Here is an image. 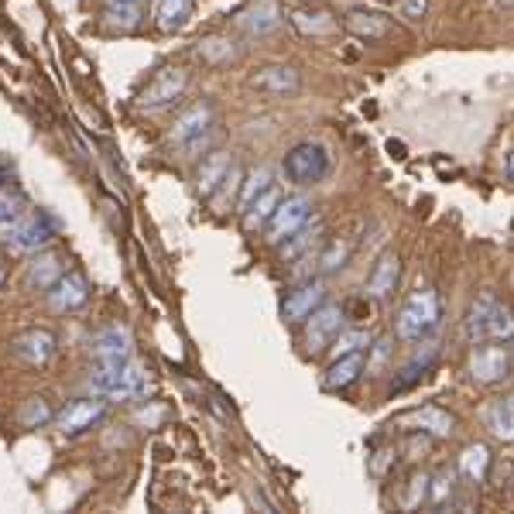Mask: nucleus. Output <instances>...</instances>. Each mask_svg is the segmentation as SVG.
<instances>
[{
	"mask_svg": "<svg viewBox=\"0 0 514 514\" xmlns=\"http://www.w3.org/2000/svg\"><path fill=\"white\" fill-rule=\"evenodd\" d=\"M401 429H418V432H429L432 439H449L456 432V418L439 405H422V409H411L409 415L398 418Z\"/></svg>",
	"mask_w": 514,
	"mask_h": 514,
	"instance_id": "obj_16",
	"label": "nucleus"
},
{
	"mask_svg": "<svg viewBox=\"0 0 514 514\" xmlns=\"http://www.w3.org/2000/svg\"><path fill=\"white\" fill-rule=\"evenodd\" d=\"M86 299H90V278L82 271H66L49 288V306L55 312H73V308L86 306Z\"/></svg>",
	"mask_w": 514,
	"mask_h": 514,
	"instance_id": "obj_17",
	"label": "nucleus"
},
{
	"mask_svg": "<svg viewBox=\"0 0 514 514\" xmlns=\"http://www.w3.org/2000/svg\"><path fill=\"white\" fill-rule=\"evenodd\" d=\"M282 199H284L282 189H278V185L271 182V185H268V189H264V192L257 196L254 203H251V206H247V209H244V227H247V230H257V227H268V220L275 216V209H278V203H282Z\"/></svg>",
	"mask_w": 514,
	"mask_h": 514,
	"instance_id": "obj_28",
	"label": "nucleus"
},
{
	"mask_svg": "<svg viewBox=\"0 0 514 514\" xmlns=\"http://www.w3.org/2000/svg\"><path fill=\"white\" fill-rule=\"evenodd\" d=\"M185 86H189V73L179 69V66H165V69H158L152 82L141 90L137 103H141L144 110H161V106L179 100L182 93H185Z\"/></svg>",
	"mask_w": 514,
	"mask_h": 514,
	"instance_id": "obj_9",
	"label": "nucleus"
},
{
	"mask_svg": "<svg viewBox=\"0 0 514 514\" xmlns=\"http://www.w3.org/2000/svg\"><path fill=\"white\" fill-rule=\"evenodd\" d=\"M284 21V11L278 0H254L247 4L240 14H237V27L247 35V38H264L271 31H278Z\"/></svg>",
	"mask_w": 514,
	"mask_h": 514,
	"instance_id": "obj_11",
	"label": "nucleus"
},
{
	"mask_svg": "<svg viewBox=\"0 0 514 514\" xmlns=\"http://www.w3.org/2000/svg\"><path fill=\"white\" fill-rule=\"evenodd\" d=\"M354 254V240H330L323 251H319V275H333L343 271L347 261Z\"/></svg>",
	"mask_w": 514,
	"mask_h": 514,
	"instance_id": "obj_33",
	"label": "nucleus"
},
{
	"mask_svg": "<svg viewBox=\"0 0 514 514\" xmlns=\"http://www.w3.org/2000/svg\"><path fill=\"white\" fill-rule=\"evenodd\" d=\"M360 350H370V333L367 330H360V326H354V330H339L336 333V339L330 343V360H336V357H347V354H360Z\"/></svg>",
	"mask_w": 514,
	"mask_h": 514,
	"instance_id": "obj_32",
	"label": "nucleus"
},
{
	"mask_svg": "<svg viewBox=\"0 0 514 514\" xmlns=\"http://www.w3.org/2000/svg\"><path fill=\"white\" fill-rule=\"evenodd\" d=\"M442 323V302H439L436 288H415L405 306L398 308V319H394V333L401 343H418L425 336L439 330Z\"/></svg>",
	"mask_w": 514,
	"mask_h": 514,
	"instance_id": "obj_2",
	"label": "nucleus"
},
{
	"mask_svg": "<svg viewBox=\"0 0 514 514\" xmlns=\"http://www.w3.org/2000/svg\"><path fill=\"white\" fill-rule=\"evenodd\" d=\"M429 449H432V436L429 432H418V429H409V436L401 442L405 460H422V456H429Z\"/></svg>",
	"mask_w": 514,
	"mask_h": 514,
	"instance_id": "obj_38",
	"label": "nucleus"
},
{
	"mask_svg": "<svg viewBox=\"0 0 514 514\" xmlns=\"http://www.w3.org/2000/svg\"><path fill=\"white\" fill-rule=\"evenodd\" d=\"M21 192H7V189H0V223H7V220H14L18 213H21Z\"/></svg>",
	"mask_w": 514,
	"mask_h": 514,
	"instance_id": "obj_39",
	"label": "nucleus"
},
{
	"mask_svg": "<svg viewBox=\"0 0 514 514\" xmlns=\"http://www.w3.org/2000/svg\"><path fill=\"white\" fill-rule=\"evenodd\" d=\"M11 179V172H7V168H4V165H0V185H4V182Z\"/></svg>",
	"mask_w": 514,
	"mask_h": 514,
	"instance_id": "obj_45",
	"label": "nucleus"
},
{
	"mask_svg": "<svg viewBox=\"0 0 514 514\" xmlns=\"http://www.w3.org/2000/svg\"><path fill=\"white\" fill-rule=\"evenodd\" d=\"M62 275H66V257L58 251H45V254H38L27 264V284L38 288V292H49Z\"/></svg>",
	"mask_w": 514,
	"mask_h": 514,
	"instance_id": "obj_23",
	"label": "nucleus"
},
{
	"mask_svg": "<svg viewBox=\"0 0 514 514\" xmlns=\"http://www.w3.org/2000/svg\"><path fill=\"white\" fill-rule=\"evenodd\" d=\"M284 175L295 185H315L330 175V152L319 141H302L292 152L284 154L282 161Z\"/></svg>",
	"mask_w": 514,
	"mask_h": 514,
	"instance_id": "obj_5",
	"label": "nucleus"
},
{
	"mask_svg": "<svg viewBox=\"0 0 514 514\" xmlns=\"http://www.w3.org/2000/svg\"><path fill=\"white\" fill-rule=\"evenodd\" d=\"M508 401H511V405H514V394H508Z\"/></svg>",
	"mask_w": 514,
	"mask_h": 514,
	"instance_id": "obj_48",
	"label": "nucleus"
},
{
	"mask_svg": "<svg viewBox=\"0 0 514 514\" xmlns=\"http://www.w3.org/2000/svg\"><path fill=\"white\" fill-rule=\"evenodd\" d=\"M363 367H367V350L336 357L333 363H330V370L323 374V387H326V391H347L350 385H357L360 381Z\"/></svg>",
	"mask_w": 514,
	"mask_h": 514,
	"instance_id": "obj_20",
	"label": "nucleus"
},
{
	"mask_svg": "<svg viewBox=\"0 0 514 514\" xmlns=\"http://www.w3.org/2000/svg\"><path fill=\"white\" fill-rule=\"evenodd\" d=\"M55 237V223L45 213H18L14 220L0 223V244L11 254H38Z\"/></svg>",
	"mask_w": 514,
	"mask_h": 514,
	"instance_id": "obj_4",
	"label": "nucleus"
},
{
	"mask_svg": "<svg viewBox=\"0 0 514 514\" xmlns=\"http://www.w3.org/2000/svg\"><path fill=\"white\" fill-rule=\"evenodd\" d=\"M463 333L470 343H511L514 339V308L504 306L494 292H484L463 323Z\"/></svg>",
	"mask_w": 514,
	"mask_h": 514,
	"instance_id": "obj_1",
	"label": "nucleus"
},
{
	"mask_svg": "<svg viewBox=\"0 0 514 514\" xmlns=\"http://www.w3.org/2000/svg\"><path fill=\"white\" fill-rule=\"evenodd\" d=\"M192 7H196V0H154V27L165 35L179 31L189 21Z\"/></svg>",
	"mask_w": 514,
	"mask_h": 514,
	"instance_id": "obj_26",
	"label": "nucleus"
},
{
	"mask_svg": "<svg viewBox=\"0 0 514 514\" xmlns=\"http://www.w3.org/2000/svg\"><path fill=\"white\" fill-rule=\"evenodd\" d=\"M398 7H401V14L411 18V21H418V18L429 14V0H398Z\"/></svg>",
	"mask_w": 514,
	"mask_h": 514,
	"instance_id": "obj_41",
	"label": "nucleus"
},
{
	"mask_svg": "<svg viewBox=\"0 0 514 514\" xmlns=\"http://www.w3.org/2000/svg\"><path fill=\"white\" fill-rule=\"evenodd\" d=\"M213 121H216L213 103H206V100L196 103V106H189L179 121L172 124V130H168V141H172L175 148L196 152L199 144H206V134L213 130Z\"/></svg>",
	"mask_w": 514,
	"mask_h": 514,
	"instance_id": "obj_8",
	"label": "nucleus"
},
{
	"mask_svg": "<svg viewBox=\"0 0 514 514\" xmlns=\"http://www.w3.org/2000/svg\"><path fill=\"white\" fill-rule=\"evenodd\" d=\"M93 394L100 398H117V401H134V398H144L152 391V378L141 363L124 360V363H100L90 378Z\"/></svg>",
	"mask_w": 514,
	"mask_h": 514,
	"instance_id": "obj_3",
	"label": "nucleus"
},
{
	"mask_svg": "<svg viewBox=\"0 0 514 514\" xmlns=\"http://www.w3.org/2000/svg\"><path fill=\"white\" fill-rule=\"evenodd\" d=\"M501 4H504V7H514V0H501Z\"/></svg>",
	"mask_w": 514,
	"mask_h": 514,
	"instance_id": "obj_47",
	"label": "nucleus"
},
{
	"mask_svg": "<svg viewBox=\"0 0 514 514\" xmlns=\"http://www.w3.org/2000/svg\"><path fill=\"white\" fill-rule=\"evenodd\" d=\"M18 422H21V429H42V425L55 422V411H51L49 401L38 394V398H27L25 405L18 409Z\"/></svg>",
	"mask_w": 514,
	"mask_h": 514,
	"instance_id": "obj_35",
	"label": "nucleus"
},
{
	"mask_svg": "<svg viewBox=\"0 0 514 514\" xmlns=\"http://www.w3.org/2000/svg\"><path fill=\"white\" fill-rule=\"evenodd\" d=\"M504 172H508V179L514 182V152L508 154V158H504Z\"/></svg>",
	"mask_w": 514,
	"mask_h": 514,
	"instance_id": "obj_44",
	"label": "nucleus"
},
{
	"mask_svg": "<svg viewBox=\"0 0 514 514\" xmlns=\"http://www.w3.org/2000/svg\"><path fill=\"white\" fill-rule=\"evenodd\" d=\"M0 284H4V271H0Z\"/></svg>",
	"mask_w": 514,
	"mask_h": 514,
	"instance_id": "obj_49",
	"label": "nucleus"
},
{
	"mask_svg": "<svg viewBox=\"0 0 514 514\" xmlns=\"http://www.w3.org/2000/svg\"><path fill=\"white\" fill-rule=\"evenodd\" d=\"M347 326V315H343V306H333V302H323L312 315L306 319V330H302V343L312 357L326 354L330 343L336 339V333Z\"/></svg>",
	"mask_w": 514,
	"mask_h": 514,
	"instance_id": "obj_7",
	"label": "nucleus"
},
{
	"mask_svg": "<svg viewBox=\"0 0 514 514\" xmlns=\"http://www.w3.org/2000/svg\"><path fill=\"white\" fill-rule=\"evenodd\" d=\"M196 55L203 58L206 66H227L240 55V45L233 42L230 35H209L203 42H196Z\"/></svg>",
	"mask_w": 514,
	"mask_h": 514,
	"instance_id": "obj_29",
	"label": "nucleus"
},
{
	"mask_svg": "<svg viewBox=\"0 0 514 514\" xmlns=\"http://www.w3.org/2000/svg\"><path fill=\"white\" fill-rule=\"evenodd\" d=\"M326 302V284L319 278H308V282H299L282 302V319L284 323H306L315 308Z\"/></svg>",
	"mask_w": 514,
	"mask_h": 514,
	"instance_id": "obj_13",
	"label": "nucleus"
},
{
	"mask_svg": "<svg viewBox=\"0 0 514 514\" xmlns=\"http://www.w3.org/2000/svg\"><path fill=\"white\" fill-rule=\"evenodd\" d=\"M319 244H323V223H306L292 237H284L282 244H278V254H282L284 264H292V261H299L308 251H315Z\"/></svg>",
	"mask_w": 514,
	"mask_h": 514,
	"instance_id": "obj_25",
	"label": "nucleus"
},
{
	"mask_svg": "<svg viewBox=\"0 0 514 514\" xmlns=\"http://www.w3.org/2000/svg\"><path fill=\"white\" fill-rule=\"evenodd\" d=\"M387 152L401 161V158H405V144H401V141H387Z\"/></svg>",
	"mask_w": 514,
	"mask_h": 514,
	"instance_id": "obj_43",
	"label": "nucleus"
},
{
	"mask_svg": "<svg viewBox=\"0 0 514 514\" xmlns=\"http://www.w3.org/2000/svg\"><path fill=\"white\" fill-rule=\"evenodd\" d=\"M343 27L360 38V42H385L394 35V25H391V18L385 14H374V11H350L347 18H343Z\"/></svg>",
	"mask_w": 514,
	"mask_h": 514,
	"instance_id": "obj_18",
	"label": "nucleus"
},
{
	"mask_svg": "<svg viewBox=\"0 0 514 514\" xmlns=\"http://www.w3.org/2000/svg\"><path fill=\"white\" fill-rule=\"evenodd\" d=\"M401 278V261L394 251H385V254L378 257V264H374V271L367 275V295H374V299H387L391 292H394V284Z\"/></svg>",
	"mask_w": 514,
	"mask_h": 514,
	"instance_id": "obj_21",
	"label": "nucleus"
},
{
	"mask_svg": "<svg viewBox=\"0 0 514 514\" xmlns=\"http://www.w3.org/2000/svg\"><path fill=\"white\" fill-rule=\"evenodd\" d=\"M484 425L490 429V436L501 439V442H514V405L508 398L494 401L487 411H484Z\"/></svg>",
	"mask_w": 514,
	"mask_h": 514,
	"instance_id": "obj_31",
	"label": "nucleus"
},
{
	"mask_svg": "<svg viewBox=\"0 0 514 514\" xmlns=\"http://www.w3.org/2000/svg\"><path fill=\"white\" fill-rule=\"evenodd\" d=\"M233 168V158L230 152H213L206 158L203 165H199V172H196V189H199V196H216V189L227 182Z\"/></svg>",
	"mask_w": 514,
	"mask_h": 514,
	"instance_id": "obj_22",
	"label": "nucleus"
},
{
	"mask_svg": "<svg viewBox=\"0 0 514 514\" xmlns=\"http://www.w3.org/2000/svg\"><path fill=\"white\" fill-rule=\"evenodd\" d=\"M456 470H439L436 477H429V504L432 508H449V501L456 497Z\"/></svg>",
	"mask_w": 514,
	"mask_h": 514,
	"instance_id": "obj_34",
	"label": "nucleus"
},
{
	"mask_svg": "<svg viewBox=\"0 0 514 514\" xmlns=\"http://www.w3.org/2000/svg\"><path fill=\"white\" fill-rule=\"evenodd\" d=\"M422 501H429V473H411L405 490L398 494V504L401 511H418Z\"/></svg>",
	"mask_w": 514,
	"mask_h": 514,
	"instance_id": "obj_36",
	"label": "nucleus"
},
{
	"mask_svg": "<svg viewBox=\"0 0 514 514\" xmlns=\"http://www.w3.org/2000/svg\"><path fill=\"white\" fill-rule=\"evenodd\" d=\"M106 4H141V0H106Z\"/></svg>",
	"mask_w": 514,
	"mask_h": 514,
	"instance_id": "obj_46",
	"label": "nucleus"
},
{
	"mask_svg": "<svg viewBox=\"0 0 514 514\" xmlns=\"http://www.w3.org/2000/svg\"><path fill=\"white\" fill-rule=\"evenodd\" d=\"M391 460H394V449H381V453L370 460V473H374V477H381V473H385V466Z\"/></svg>",
	"mask_w": 514,
	"mask_h": 514,
	"instance_id": "obj_42",
	"label": "nucleus"
},
{
	"mask_svg": "<svg viewBox=\"0 0 514 514\" xmlns=\"http://www.w3.org/2000/svg\"><path fill=\"white\" fill-rule=\"evenodd\" d=\"M103 415H106V401H100V394L97 398H79V401L66 405V409L55 415V429L62 436H79V432L93 429Z\"/></svg>",
	"mask_w": 514,
	"mask_h": 514,
	"instance_id": "obj_12",
	"label": "nucleus"
},
{
	"mask_svg": "<svg viewBox=\"0 0 514 514\" xmlns=\"http://www.w3.org/2000/svg\"><path fill=\"white\" fill-rule=\"evenodd\" d=\"M247 86L264 97H295L302 90V73L292 66H264L251 76Z\"/></svg>",
	"mask_w": 514,
	"mask_h": 514,
	"instance_id": "obj_15",
	"label": "nucleus"
},
{
	"mask_svg": "<svg viewBox=\"0 0 514 514\" xmlns=\"http://www.w3.org/2000/svg\"><path fill=\"white\" fill-rule=\"evenodd\" d=\"M268 185H271V172H268V168L247 172V175H244V192H240V199H237V209L244 213V209L254 203V199L261 196V192H264V189H268Z\"/></svg>",
	"mask_w": 514,
	"mask_h": 514,
	"instance_id": "obj_37",
	"label": "nucleus"
},
{
	"mask_svg": "<svg viewBox=\"0 0 514 514\" xmlns=\"http://www.w3.org/2000/svg\"><path fill=\"white\" fill-rule=\"evenodd\" d=\"M141 21H144L141 4H106V11H103V27H106V31L130 35V31L141 27Z\"/></svg>",
	"mask_w": 514,
	"mask_h": 514,
	"instance_id": "obj_30",
	"label": "nucleus"
},
{
	"mask_svg": "<svg viewBox=\"0 0 514 514\" xmlns=\"http://www.w3.org/2000/svg\"><path fill=\"white\" fill-rule=\"evenodd\" d=\"M490 466H494V456H490V449L484 442H473V446H466L460 453V466H456V473H460L466 484H484L490 473Z\"/></svg>",
	"mask_w": 514,
	"mask_h": 514,
	"instance_id": "obj_24",
	"label": "nucleus"
},
{
	"mask_svg": "<svg viewBox=\"0 0 514 514\" xmlns=\"http://www.w3.org/2000/svg\"><path fill=\"white\" fill-rule=\"evenodd\" d=\"M312 199L306 196H284L278 209H275V216L268 220V244H282L284 237H292V233L299 230V227H306L308 220H312Z\"/></svg>",
	"mask_w": 514,
	"mask_h": 514,
	"instance_id": "obj_10",
	"label": "nucleus"
},
{
	"mask_svg": "<svg viewBox=\"0 0 514 514\" xmlns=\"http://www.w3.org/2000/svg\"><path fill=\"white\" fill-rule=\"evenodd\" d=\"M55 350H58V339L51 330H25V333H18L11 339V354L18 360H25L31 367H45L51 357H55Z\"/></svg>",
	"mask_w": 514,
	"mask_h": 514,
	"instance_id": "obj_14",
	"label": "nucleus"
},
{
	"mask_svg": "<svg viewBox=\"0 0 514 514\" xmlns=\"http://www.w3.org/2000/svg\"><path fill=\"white\" fill-rule=\"evenodd\" d=\"M343 315L354 323V326H360L363 319H370V306H367V295H360V299H350L347 306H343Z\"/></svg>",
	"mask_w": 514,
	"mask_h": 514,
	"instance_id": "obj_40",
	"label": "nucleus"
},
{
	"mask_svg": "<svg viewBox=\"0 0 514 514\" xmlns=\"http://www.w3.org/2000/svg\"><path fill=\"white\" fill-rule=\"evenodd\" d=\"M514 354L504 343H477V350L470 354V378L477 385H501L504 378H511Z\"/></svg>",
	"mask_w": 514,
	"mask_h": 514,
	"instance_id": "obj_6",
	"label": "nucleus"
},
{
	"mask_svg": "<svg viewBox=\"0 0 514 514\" xmlns=\"http://www.w3.org/2000/svg\"><path fill=\"white\" fill-rule=\"evenodd\" d=\"M93 357L97 363H124L130 360V333L128 326H106L93 339Z\"/></svg>",
	"mask_w": 514,
	"mask_h": 514,
	"instance_id": "obj_19",
	"label": "nucleus"
},
{
	"mask_svg": "<svg viewBox=\"0 0 514 514\" xmlns=\"http://www.w3.org/2000/svg\"><path fill=\"white\" fill-rule=\"evenodd\" d=\"M292 27L299 31V35H306V38H319V35H330L336 31V21L330 11H319V7H299V11H292Z\"/></svg>",
	"mask_w": 514,
	"mask_h": 514,
	"instance_id": "obj_27",
	"label": "nucleus"
}]
</instances>
